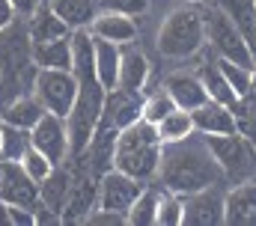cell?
Masks as SVG:
<instances>
[{
    "mask_svg": "<svg viewBox=\"0 0 256 226\" xmlns=\"http://www.w3.org/2000/svg\"><path fill=\"white\" fill-rule=\"evenodd\" d=\"M27 18H30V27H27L30 42H48V39H60V36H68L72 33L63 21L48 9V3H39Z\"/></svg>",
    "mask_w": 256,
    "mask_h": 226,
    "instance_id": "19",
    "label": "cell"
},
{
    "mask_svg": "<svg viewBox=\"0 0 256 226\" xmlns=\"http://www.w3.org/2000/svg\"><path fill=\"white\" fill-rule=\"evenodd\" d=\"M48 9L68 30H86L96 15V0H48Z\"/></svg>",
    "mask_w": 256,
    "mask_h": 226,
    "instance_id": "21",
    "label": "cell"
},
{
    "mask_svg": "<svg viewBox=\"0 0 256 226\" xmlns=\"http://www.w3.org/2000/svg\"><path fill=\"white\" fill-rule=\"evenodd\" d=\"M30 146L39 149L51 164H63L68 158V131L66 119L57 113H42L39 122L30 128Z\"/></svg>",
    "mask_w": 256,
    "mask_h": 226,
    "instance_id": "8",
    "label": "cell"
},
{
    "mask_svg": "<svg viewBox=\"0 0 256 226\" xmlns=\"http://www.w3.org/2000/svg\"><path fill=\"white\" fill-rule=\"evenodd\" d=\"M0 200L6 206H30V208L39 202L36 182L24 172L18 161L0 158Z\"/></svg>",
    "mask_w": 256,
    "mask_h": 226,
    "instance_id": "10",
    "label": "cell"
},
{
    "mask_svg": "<svg viewBox=\"0 0 256 226\" xmlns=\"http://www.w3.org/2000/svg\"><path fill=\"white\" fill-rule=\"evenodd\" d=\"M214 62H218V68H220V74H224V80H226V86L232 90L236 98L254 92V68L230 62V60H218V56H214Z\"/></svg>",
    "mask_w": 256,
    "mask_h": 226,
    "instance_id": "27",
    "label": "cell"
},
{
    "mask_svg": "<svg viewBox=\"0 0 256 226\" xmlns=\"http://www.w3.org/2000/svg\"><path fill=\"white\" fill-rule=\"evenodd\" d=\"M27 149H30V131L9 125V122H0V158L18 161Z\"/></svg>",
    "mask_w": 256,
    "mask_h": 226,
    "instance_id": "29",
    "label": "cell"
},
{
    "mask_svg": "<svg viewBox=\"0 0 256 226\" xmlns=\"http://www.w3.org/2000/svg\"><path fill=\"white\" fill-rule=\"evenodd\" d=\"M149 74H152L149 56L143 54L140 48H126V45H122V56H120V80H116V86L143 92V86L149 84Z\"/></svg>",
    "mask_w": 256,
    "mask_h": 226,
    "instance_id": "18",
    "label": "cell"
},
{
    "mask_svg": "<svg viewBox=\"0 0 256 226\" xmlns=\"http://www.w3.org/2000/svg\"><path fill=\"white\" fill-rule=\"evenodd\" d=\"M155 176L161 178V184L167 190H173L179 196L200 190V188L224 184V176H220V170H218L212 152L206 149L200 134H191V137L176 140V143H164Z\"/></svg>",
    "mask_w": 256,
    "mask_h": 226,
    "instance_id": "1",
    "label": "cell"
},
{
    "mask_svg": "<svg viewBox=\"0 0 256 226\" xmlns=\"http://www.w3.org/2000/svg\"><path fill=\"white\" fill-rule=\"evenodd\" d=\"M42 3H48V0H42Z\"/></svg>",
    "mask_w": 256,
    "mask_h": 226,
    "instance_id": "40",
    "label": "cell"
},
{
    "mask_svg": "<svg viewBox=\"0 0 256 226\" xmlns=\"http://www.w3.org/2000/svg\"><path fill=\"white\" fill-rule=\"evenodd\" d=\"M164 90L170 92V98H173V104H176L179 110H188V113H191L194 108H200V104L208 98L206 90H202V84H200V78L191 74V72H176V74H170L167 84H164Z\"/></svg>",
    "mask_w": 256,
    "mask_h": 226,
    "instance_id": "17",
    "label": "cell"
},
{
    "mask_svg": "<svg viewBox=\"0 0 256 226\" xmlns=\"http://www.w3.org/2000/svg\"><path fill=\"white\" fill-rule=\"evenodd\" d=\"M96 9L102 12H120V15H143L149 9V0H96Z\"/></svg>",
    "mask_w": 256,
    "mask_h": 226,
    "instance_id": "33",
    "label": "cell"
},
{
    "mask_svg": "<svg viewBox=\"0 0 256 226\" xmlns=\"http://www.w3.org/2000/svg\"><path fill=\"white\" fill-rule=\"evenodd\" d=\"M68 184H72V172L63 164H57V167L36 184L39 188V202L60 214V208H63V202H66V194H68Z\"/></svg>",
    "mask_w": 256,
    "mask_h": 226,
    "instance_id": "22",
    "label": "cell"
},
{
    "mask_svg": "<svg viewBox=\"0 0 256 226\" xmlns=\"http://www.w3.org/2000/svg\"><path fill=\"white\" fill-rule=\"evenodd\" d=\"M6 218H9V226H33L36 224L30 206H6Z\"/></svg>",
    "mask_w": 256,
    "mask_h": 226,
    "instance_id": "35",
    "label": "cell"
},
{
    "mask_svg": "<svg viewBox=\"0 0 256 226\" xmlns=\"http://www.w3.org/2000/svg\"><path fill=\"white\" fill-rule=\"evenodd\" d=\"M224 224V190L218 184L182 194V226Z\"/></svg>",
    "mask_w": 256,
    "mask_h": 226,
    "instance_id": "7",
    "label": "cell"
},
{
    "mask_svg": "<svg viewBox=\"0 0 256 226\" xmlns=\"http://www.w3.org/2000/svg\"><path fill=\"white\" fill-rule=\"evenodd\" d=\"M155 206H158V188H140L134 202L126 212V224L131 226H149L155 224Z\"/></svg>",
    "mask_w": 256,
    "mask_h": 226,
    "instance_id": "26",
    "label": "cell"
},
{
    "mask_svg": "<svg viewBox=\"0 0 256 226\" xmlns=\"http://www.w3.org/2000/svg\"><path fill=\"white\" fill-rule=\"evenodd\" d=\"M84 224H102V226H122L126 224V214H120V212H110V208H102V206H96L86 218H84Z\"/></svg>",
    "mask_w": 256,
    "mask_h": 226,
    "instance_id": "34",
    "label": "cell"
},
{
    "mask_svg": "<svg viewBox=\"0 0 256 226\" xmlns=\"http://www.w3.org/2000/svg\"><path fill=\"white\" fill-rule=\"evenodd\" d=\"M15 15H18V12H15V6H12L9 0H0V33L12 27V21H15Z\"/></svg>",
    "mask_w": 256,
    "mask_h": 226,
    "instance_id": "36",
    "label": "cell"
},
{
    "mask_svg": "<svg viewBox=\"0 0 256 226\" xmlns=\"http://www.w3.org/2000/svg\"><path fill=\"white\" fill-rule=\"evenodd\" d=\"M155 224L161 226H182V196L173 190H158V206H155Z\"/></svg>",
    "mask_w": 256,
    "mask_h": 226,
    "instance_id": "31",
    "label": "cell"
},
{
    "mask_svg": "<svg viewBox=\"0 0 256 226\" xmlns=\"http://www.w3.org/2000/svg\"><path fill=\"white\" fill-rule=\"evenodd\" d=\"M18 164L24 167V172H27V176H30L36 184H39V182H42V178H45L51 170L57 167V164H51V161H48V158H45L39 149H33V146H30V149H27V152L18 158Z\"/></svg>",
    "mask_w": 256,
    "mask_h": 226,
    "instance_id": "32",
    "label": "cell"
},
{
    "mask_svg": "<svg viewBox=\"0 0 256 226\" xmlns=\"http://www.w3.org/2000/svg\"><path fill=\"white\" fill-rule=\"evenodd\" d=\"M236 27L238 33L244 36V42L254 48V30H256V9H254V0H212Z\"/></svg>",
    "mask_w": 256,
    "mask_h": 226,
    "instance_id": "23",
    "label": "cell"
},
{
    "mask_svg": "<svg viewBox=\"0 0 256 226\" xmlns=\"http://www.w3.org/2000/svg\"><path fill=\"white\" fill-rule=\"evenodd\" d=\"M155 134H158L161 146H164V143H176V140L191 137V134H194L191 113L179 110V108H176V110H170L164 119H158V122H155Z\"/></svg>",
    "mask_w": 256,
    "mask_h": 226,
    "instance_id": "24",
    "label": "cell"
},
{
    "mask_svg": "<svg viewBox=\"0 0 256 226\" xmlns=\"http://www.w3.org/2000/svg\"><path fill=\"white\" fill-rule=\"evenodd\" d=\"M92 36L104 39V42H114V45H131L137 39V21L131 15H120V12H102L96 9L90 27H86Z\"/></svg>",
    "mask_w": 256,
    "mask_h": 226,
    "instance_id": "14",
    "label": "cell"
},
{
    "mask_svg": "<svg viewBox=\"0 0 256 226\" xmlns=\"http://www.w3.org/2000/svg\"><path fill=\"white\" fill-rule=\"evenodd\" d=\"M9 3L15 6V12H18V15H30V12H33L42 0H9Z\"/></svg>",
    "mask_w": 256,
    "mask_h": 226,
    "instance_id": "37",
    "label": "cell"
},
{
    "mask_svg": "<svg viewBox=\"0 0 256 226\" xmlns=\"http://www.w3.org/2000/svg\"><path fill=\"white\" fill-rule=\"evenodd\" d=\"M170 110H176V104H173L170 92L161 86V90H152L149 96H143V104H140V119H143V122H149V125H155L158 119H164Z\"/></svg>",
    "mask_w": 256,
    "mask_h": 226,
    "instance_id": "30",
    "label": "cell"
},
{
    "mask_svg": "<svg viewBox=\"0 0 256 226\" xmlns=\"http://www.w3.org/2000/svg\"><path fill=\"white\" fill-rule=\"evenodd\" d=\"M30 56L39 68H72V42H68V36L48 39V42H33Z\"/></svg>",
    "mask_w": 256,
    "mask_h": 226,
    "instance_id": "20",
    "label": "cell"
},
{
    "mask_svg": "<svg viewBox=\"0 0 256 226\" xmlns=\"http://www.w3.org/2000/svg\"><path fill=\"white\" fill-rule=\"evenodd\" d=\"M120 56H122V45H114V42L92 36V72L104 90H114L120 80Z\"/></svg>",
    "mask_w": 256,
    "mask_h": 226,
    "instance_id": "16",
    "label": "cell"
},
{
    "mask_svg": "<svg viewBox=\"0 0 256 226\" xmlns=\"http://www.w3.org/2000/svg\"><path fill=\"white\" fill-rule=\"evenodd\" d=\"M98 206V178L92 176H72L66 202L60 208L63 224H84V218Z\"/></svg>",
    "mask_w": 256,
    "mask_h": 226,
    "instance_id": "12",
    "label": "cell"
},
{
    "mask_svg": "<svg viewBox=\"0 0 256 226\" xmlns=\"http://www.w3.org/2000/svg\"><path fill=\"white\" fill-rule=\"evenodd\" d=\"M206 149L212 152L214 164L220 170L224 182H248L254 172V140L242 134H208L202 137Z\"/></svg>",
    "mask_w": 256,
    "mask_h": 226,
    "instance_id": "5",
    "label": "cell"
},
{
    "mask_svg": "<svg viewBox=\"0 0 256 226\" xmlns=\"http://www.w3.org/2000/svg\"><path fill=\"white\" fill-rule=\"evenodd\" d=\"M224 224L230 226H254L256 224V188L254 182H236L224 190Z\"/></svg>",
    "mask_w": 256,
    "mask_h": 226,
    "instance_id": "13",
    "label": "cell"
},
{
    "mask_svg": "<svg viewBox=\"0 0 256 226\" xmlns=\"http://www.w3.org/2000/svg\"><path fill=\"white\" fill-rule=\"evenodd\" d=\"M158 158H161V140L155 134V125L137 119L128 128L116 131L114 170L126 172V176L137 178V182H149V178H155Z\"/></svg>",
    "mask_w": 256,
    "mask_h": 226,
    "instance_id": "2",
    "label": "cell"
},
{
    "mask_svg": "<svg viewBox=\"0 0 256 226\" xmlns=\"http://www.w3.org/2000/svg\"><path fill=\"white\" fill-rule=\"evenodd\" d=\"M158 51L170 60H188L200 54V48L206 45V27H202V6L188 3V6H176L164 15L158 36H155Z\"/></svg>",
    "mask_w": 256,
    "mask_h": 226,
    "instance_id": "3",
    "label": "cell"
},
{
    "mask_svg": "<svg viewBox=\"0 0 256 226\" xmlns=\"http://www.w3.org/2000/svg\"><path fill=\"white\" fill-rule=\"evenodd\" d=\"M140 104H143V92L126 90V86H114V90L104 92L98 125H108L114 131H122L131 122L140 119Z\"/></svg>",
    "mask_w": 256,
    "mask_h": 226,
    "instance_id": "9",
    "label": "cell"
},
{
    "mask_svg": "<svg viewBox=\"0 0 256 226\" xmlns=\"http://www.w3.org/2000/svg\"><path fill=\"white\" fill-rule=\"evenodd\" d=\"M0 74H3V72H0Z\"/></svg>",
    "mask_w": 256,
    "mask_h": 226,
    "instance_id": "41",
    "label": "cell"
},
{
    "mask_svg": "<svg viewBox=\"0 0 256 226\" xmlns=\"http://www.w3.org/2000/svg\"><path fill=\"white\" fill-rule=\"evenodd\" d=\"M42 104L33 98V96H18L6 110H3V119L0 122H9V125H18V128H33L36 122H39V116H42Z\"/></svg>",
    "mask_w": 256,
    "mask_h": 226,
    "instance_id": "25",
    "label": "cell"
},
{
    "mask_svg": "<svg viewBox=\"0 0 256 226\" xmlns=\"http://www.w3.org/2000/svg\"><path fill=\"white\" fill-rule=\"evenodd\" d=\"M140 188H143V182L131 178L126 172H120V170H114V167L104 170L102 178H98V206L126 214L128 206L134 202V196L140 194Z\"/></svg>",
    "mask_w": 256,
    "mask_h": 226,
    "instance_id": "11",
    "label": "cell"
},
{
    "mask_svg": "<svg viewBox=\"0 0 256 226\" xmlns=\"http://www.w3.org/2000/svg\"><path fill=\"white\" fill-rule=\"evenodd\" d=\"M74 92H78V80L72 68H39L33 78V98L42 104L45 113L66 116L72 110Z\"/></svg>",
    "mask_w": 256,
    "mask_h": 226,
    "instance_id": "6",
    "label": "cell"
},
{
    "mask_svg": "<svg viewBox=\"0 0 256 226\" xmlns=\"http://www.w3.org/2000/svg\"><path fill=\"white\" fill-rule=\"evenodd\" d=\"M202 27H206V45H212L218 60H230V62L254 68V48L244 42L238 27L214 3L208 9H202Z\"/></svg>",
    "mask_w": 256,
    "mask_h": 226,
    "instance_id": "4",
    "label": "cell"
},
{
    "mask_svg": "<svg viewBox=\"0 0 256 226\" xmlns=\"http://www.w3.org/2000/svg\"><path fill=\"white\" fill-rule=\"evenodd\" d=\"M191 125H194V134H200V137H208V134H232L236 131L232 108L206 98L200 108L191 110Z\"/></svg>",
    "mask_w": 256,
    "mask_h": 226,
    "instance_id": "15",
    "label": "cell"
},
{
    "mask_svg": "<svg viewBox=\"0 0 256 226\" xmlns=\"http://www.w3.org/2000/svg\"><path fill=\"white\" fill-rule=\"evenodd\" d=\"M188 3H200V6H206V3H212V0H188Z\"/></svg>",
    "mask_w": 256,
    "mask_h": 226,
    "instance_id": "39",
    "label": "cell"
},
{
    "mask_svg": "<svg viewBox=\"0 0 256 226\" xmlns=\"http://www.w3.org/2000/svg\"><path fill=\"white\" fill-rule=\"evenodd\" d=\"M0 226H9V218H6V202L0 200Z\"/></svg>",
    "mask_w": 256,
    "mask_h": 226,
    "instance_id": "38",
    "label": "cell"
},
{
    "mask_svg": "<svg viewBox=\"0 0 256 226\" xmlns=\"http://www.w3.org/2000/svg\"><path fill=\"white\" fill-rule=\"evenodd\" d=\"M196 78H200V84H202V90H206V96H208L212 102H220V104H232V102H236L232 90L226 86V80H224V74H220V68H218V62H206V66L196 72Z\"/></svg>",
    "mask_w": 256,
    "mask_h": 226,
    "instance_id": "28",
    "label": "cell"
}]
</instances>
